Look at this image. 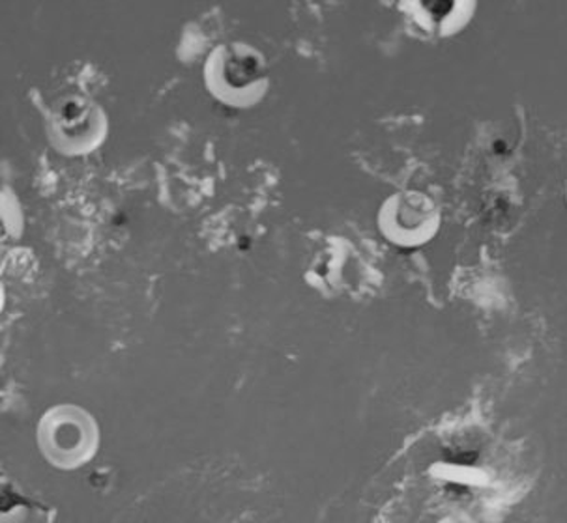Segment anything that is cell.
Wrapping results in <instances>:
<instances>
[{"instance_id": "obj_1", "label": "cell", "mask_w": 567, "mask_h": 523, "mask_svg": "<svg viewBox=\"0 0 567 523\" xmlns=\"http://www.w3.org/2000/svg\"><path fill=\"white\" fill-rule=\"evenodd\" d=\"M206 91L230 107H254L270 86L260 51L248 43H225L205 62Z\"/></svg>"}, {"instance_id": "obj_2", "label": "cell", "mask_w": 567, "mask_h": 523, "mask_svg": "<svg viewBox=\"0 0 567 523\" xmlns=\"http://www.w3.org/2000/svg\"><path fill=\"white\" fill-rule=\"evenodd\" d=\"M38 447L56 470L83 468L100 449V428L86 409L62 404L48 409L38 422Z\"/></svg>"}, {"instance_id": "obj_3", "label": "cell", "mask_w": 567, "mask_h": 523, "mask_svg": "<svg viewBox=\"0 0 567 523\" xmlns=\"http://www.w3.org/2000/svg\"><path fill=\"white\" fill-rule=\"evenodd\" d=\"M379 229L393 245L414 249L435 238L441 229V213L423 192H395L379 211Z\"/></svg>"}, {"instance_id": "obj_4", "label": "cell", "mask_w": 567, "mask_h": 523, "mask_svg": "<svg viewBox=\"0 0 567 523\" xmlns=\"http://www.w3.org/2000/svg\"><path fill=\"white\" fill-rule=\"evenodd\" d=\"M107 121L102 108L83 100H68L56 105L49 121L51 145L64 156H83L96 150L105 139Z\"/></svg>"}, {"instance_id": "obj_5", "label": "cell", "mask_w": 567, "mask_h": 523, "mask_svg": "<svg viewBox=\"0 0 567 523\" xmlns=\"http://www.w3.org/2000/svg\"><path fill=\"white\" fill-rule=\"evenodd\" d=\"M409 13L414 23L433 36L450 38L463 31L476 13V2L472 0H450V2H411Z\"/></svg>"}, {"instance_id": "obj_6", "label": "cell", "mask_w": 567, "mask_h": 523, "mask_svg": "<svg viewBox=\"0 0 567 523\" xmlns=\"http://www.w3.org/2000/svg\"><path fill=\"white\" fill-rule=\"evenodd\" d=\"M566 199H567V191H566Z\"/></svg>"}]
</instances>
